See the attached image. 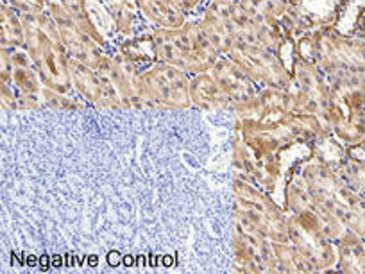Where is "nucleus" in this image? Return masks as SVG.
I'll return each instance as SVG.
<instances>
[{
	"instance_id": "f257e3e1",
	"label": "nucleus",
	"mask_w": 365,
	"mask_h": 274,
	"mask_svg": "<svg viewBox=\"0 0 365 274\" xmlns=\"http://www.w3.org/2000/svg\"><path fill=\"white\" fill-rule=\"evenodd\" d=\"M26 51L33 58L41 83L48 90L79 97L70 76V54L51 13H26Z\"/></svg>"
},
{
	"instance_id": "f03ea898",
	"label": "nucleus",
	"mask_w": 365,
	"mask_h": 274,
	"mask_svg": "<svg viewBox=\"0 0 365 274\" xmlns=\"http://www.w3.org/2000/svg\"><path fill=\"white\" fill-rule=\"evenodd\" d=\"M299 174L319 206L335 215L347 230L365 238V199L315 154L301 165Z\"/></svg>"
},
{
	"instance_id": "7ed1b4c3",
	"label": "nucleus",
	"mask_w": 365,
	"mask_h": 274,
	"mask_svg": "<svg viewBox=\"0 0 365 274\" xmlns=\"http://www.w3.org/2000/svg\"><path fill=\"white\" fill-rule=\"evenodd\" d=\"M153 38L158 61L178 66L190 76L210 72L222 56L213 47L199 20H188L178 29L153 27Z\"/></svg>"
},
{
	"instance_id": "20e7f679",
	"label": "nucleus",
	"mask_w": 365,
	"mask_h": 274,
	"mask_svg": "<svg viewBox=\"0 0 365 274\" xmlns=\"http://www.w3.org/2000/svg\"><path fill=\"white\" fill-rule=\"evenodd\" d=\"M329 106L326 124L346 149L365 143V90L360 73L329 79Z\"/></svg>"
},
{
	"instance_id": "39448f33",
	"label": "nucleus",
	"mask_w": 365,
	"mask_h": 274,
	"mask_svg": "<svg viewBox=\"0 0 365 274\" xmlns=\"http://www.w3.org/2000/svg\"><path fill=\"white\" fill-rule=\"evenodd\" d=\"M235 213L245 217L270 242H289V213L269 192L240 174L233 179Z\"/></svg>"
},
{
	"instance_id": "423d86ee",
	"label": "nucleus",
	"mask_w": 365,
	"mask_h": 274,
	"mask_svg": "<svg viewBox=\"0 0 365 274\" xmlns=\"http://www.w3.org/2000/svg\"><path fill=\"white\" fill-rule=\"evenodd\" d=\"M312 61L329 79L365 72V34H344L335 27L312 31Z\"/></svg>"
},
{
	"instance_id": "0eeeda50",
	"label": "nucleus",
	"mask_w": 365,
	"mask_h": 274,
	"mask_svg": "<svg viewBox=\"0 0 365 274\" xmlns=\"http://www.w3.org/2000/svg\"><path fill=\"white\" fill-rule=\"evenodd\" d=\"M192 76L168 63L156 61L142 68L140 90L143 108L153 110H187L192 108Z\"/></svg>"
},
{
	"instance_id": "6e6552de",
	"label": "nucleus",
	"mask_w": 365,
	"mask_h": 274,
	"mask_svg": "<svg viewBox=\"0 0 365 274\" xmlns=\"http://www.w3.org/2000/svg\"><path fill=\"white\" fill-rule=\"evenodd\" d=\"M287 91H289L292 113L315 115L322 118L326 124V113L329 106V83L328 77L315 63L296 56L292 66V84Z\"/></svg>"
},
{
	"instance_id": "1a4fd4ad",
	"label": "nucleus",
	"mask_w": 365,
	"mask_h": 274,
	"mask_svg": "<svg viewBox=\"0 0 365 274\" xmlns=\"http://www.w3.org/2000/svg\"><path fill=\"white\" fill-rule=\"evenodd\" d=\"M226 56L238 63L259 88L289 90V86L292 84V72L287 68L282 58L262 45L235 41Z\"/></svg>"
},
{
	"instance_id": "9d476101",
	"label": "nucleus",
	"mask_w": 365,
	"mask_h": 274,
	"mask_svg": "<svg viewBox=\"0 0 365 274\" xmlns=\"http://www.w3.org/2000/svg\"><path fill=\"white\" fill-rule=\"evenodd\" d=\"M233 256L238 273H279L272 242L238 213H235Z\"/></svg>"
},
{
	"instance_id": "9b49d317",
	"label": "nucleus",
	"mask_w": 365,
	"mask_h": 274,
	"mask_svg": "<svg viewBox=\"0 0 365 274\" xmlns=\"http://www.w3.org/2000/svg\"><path fill=\"white\" fill-rule=\"evenodd\" d=\"M106 59L96 70L70 58V76H72L73 88L84 103L96 108H104V110H117V108H124V103L108 73Z\"/></svg>"
},
{
	"instance_id": "f8f14e48",
	"label": "nucleus",
	"mask_w": 365,
	"mask_h": 274,
	"mask_svg": "<svg viewBox=\"0 0 365 274\" xmlns=\"http://www.w3.org/2000/svg\"><path fill=\"white\" fill-rule=\"evenodd\" d=\"M47 11L51 13L56 26H58L61 40L65 44L66 51H68L70 58L77 59V61L84 63L91 68H99L104 59L108 58V54H110L108 49L97 44L88 33H84L79 24L73 20V16L59 2H47Z\"/></svg>"
},
{
	"instance_id": "ddd939ff",
	"label": "nucleus",
	"mask_w": 365,
	"mask_h": 274,
	"mask_svg": "<svg viewBox=\"0 0 365 274\" xmlns=\"http://www.w3.org/2000/svg\"><path fill=\"white\" fill-rule=\"evenodd\" d=\"M11 58V77L8 83L11 84L13 90L19 99V110L31 111L43 106L41 103V91H43V83H41L38 70L34 66L33 58L29 52L24 49L6 47Z\"/></svg>"
},
{
	"instance_id": "4468645a",
	"label": "nucleus",
	"mask_w": 365,
	"mask_h": 274,
	"mask_svg": "<svg viewBox=\"0 0 365 274\" xmlns=\"http://www.w3.org/2000/svg\"><path fill=\"white\" fill-rule=\"evenodd\" d=\"M210 73H212V76L215 77L217 83L220 84V88L224 90L227 99L233 104V108L238 106V104L251 101L252 97H256V93L262 90V88L244 72V68L226 54H222L217 59V63L212 66Z\"/></svg>"
},
{
	"instance_id": "2eb2a0df",
	"label": "nucleus",
	"mask_w": 365,
	"mask_h": 274,
	"mask_svg": "<svg viewBox=\"0 0 365 274\" xmlns=\"http://www.w3.org/2000/svg\"><path fill=\"white\" fill-rule=\"evenodd\" d=\"M106 70L113 81L115 88L122 97L124 108H143L142 90H140V73L142 68L125 58L120 51L110 52L106 59Z\"/></svg>"
},
{
	"instance_id": "dca6fc26",
	"label": "nucleus",
	"mask_w": 365,
	"mask_h": 274,
	"mask_svg": "<svg viewBox=\"0 0 365 274\" xmlns=\"http://www.w3.org/2000/svg\"><path fill=\"white\" fill-rule=\"evenodd\" d=\"M106 13L113 24V31L122 38V41L140 34L150 33L145 27L150 26L140 13L135 0H111L106 2Z\"/></svg>"
},
{
	"instance_id": "f3484780",
	"label": "nucleus",
	"mask_w": 365,
	"mask_h": 274,
	"mask_svg": "<svg viewBox=\"0 0 365 274\" xmlns=\"http://www.w3.org/2000/svg\"><path fill=\"white\" fill-rule=\"evenodd\" d=\"M192 104L199 110L205 111H219V110H233V104L227 99L220 84L210 72L195 73L192 76L190 84Z\"/></svg>"
},
{
	"instance_id": "a211bd4d",
	"label": "nucleus",
	"mask_w": 365,
	"mask_h": 274,
	"mask_svg": "<svg viewBox=\"0 0 365 274\" xmlns=\"http://www.w3.org/2000/svg\"><path fill=\"white\" fill-rule=\"evenodd\" d=\"M143 19L153 27L178 29L188 22V15L170 0H135Z\"/></svg>"
},
{
	"instance_id": "6ab92c4d",
	"label": "nucleus",
	"mask_w": 365,
	"mask_h": 274,
	"mask_svg": "<svg viewBox=\"0 0 365 274\" xmlns=\"http://www.w3.org/2000/svg\"><path fill=\"white\" fill-rule=\"evenodd\" d=\"M336 245V267L339 273H365V238L353 231H346Z\"/></svg>"
},
{
	"instance_id": "aec40b11",
	"label": "nucleus",
	"mask_w": 365,
	"mask_h": 274,
	"mask_svg": "<svg viewBox=\"0 0 365 274\" xmlns=\"http://www.w3.org/2000/svg\"><path fill=\"white\" fill-rule=\"evenodd\" d=\"M199 22H201L205 33L208 34V38H210V41L213 44V47H215L220 54H227V52H230V49L233 47V44L237 40H235V34H233V31H231L227 20L224 19V15L219 11V8H217L213 2L206 4V8H205V11H202Z\"/></svg>"
},
{
	"instance_id": "412c9836",
	"label": "nucleus",
	"mask_w": 365,
	"mask_h": 274,
	"mask_svg": "<svg viewBox=\"0 0 365 274\" xmlns=\"http://www.w3.org/2000/svg\"><path fill=\"white\" fill-rule=\"evenodd\" d=\"M0 41L2 47L24 49L26 47V24L22 13L13 9L11 6L2 4L0 8Z\"/></svg>"
},
{
	"instance_id": "4be33fe9",
	"label": "nucleus",
	"mask_w": 365,
	"mask_h": 274,
	"mask_svg": "<svg viewBox=\"0 0 365 274\" xmlns=\"http://www.w3.org/2000/svg\"><path fill=\"white\" fill-rule=\"evenodd\" d=\"M117 51H120L125 58L135 61L140 68H145V66L153 65V63L158 61L156 44H154L153 31H150V33L140 34V36L120 41Z\"/></svg>"
},
{
	"instance_id": "5701e85b",
	"label": "nucleus",
	"mask_w": 365,
	"mask_h": 274,
	"mask_svg": "<svg viewBox=\"0 0 365 274\" xmlns=\"http://www.w3.org/2000/svg\"><path fill=\"white\" fill-rule=\"evenodd\" d=\"M258 24L279 22L289 13L292 0H238Z\"/></svg>"
},
{
	"instance_id": "b1692460",
	"label": "nucleus",
	"mask_w": 365,
	"mask_h": 274,
	"mask_svg": "<svg viewBox=\"0 0 365 274\" xmlns=\"http://www.w3.org/2000/svg\"><path fill=\"white\" fill-rule=\"evenodd\" d=\"M47 2H59L73 16V20L79 24V27L84 33H88L97 44L108 49V38L104 36L103 29L93 22V16L88 13V4H90L91 0H47Z\"/></svg>"
},
{
	"instance_id": "393cba45",
	"label": "nucleus",
	"mask_w": 365,
	"mask_h": 274,
	"mask_svg": "<svg viewBox=\"0 0 365 274\" xmlns=\"http://www.w3.org/2000/svg\"><path fill=\"white\" fill-rule=\"evenodd\" d=\"M279 273H312L310 263L290 242H272Z\"/></svg>"
},
{
	"instance_id": "a878e982",
	"label": "nucleus",
	"mask_w": 365,
	"mask_h": 274,
	"mask_svg": "<svg viewBox=\"0 0 365 274\" xmlns=\"http://www.w3.org/2000/svg\"><path fill=\"white\" fill-rule=\"evenodd\" d=\"M336 174L344 179V181L360 196L361 199H365V160L360 158L347 156L339 167L335 168Z\"/></svg>"
},
{
	"instance_id": "bb28decb",
	"label": "nucleus",
	"mask_w": 365,
	"mask_h": 274,
	"mask_svg": "<svg viewBox=\"0 0 365 274\" xmlns=\"http://www.w3.org/2000/svg\"><path fill=\"white\" fill-rule=\"evenodd\" d=\"M2 4L11 6L19 13H41L47 9V0H2Z\"/></svg>"
},
{
	"instance_id": "cd10ccee",
	"label": "nucleus",
	"mask_w": 365,
	"mask_h": 274,
	"mask_svg": "<svg viewBox=\"0 0 365 274\" xmlns=\"http://www.w3.org/2000/svg\"><path fill=\"white\" fill-rule=\"evenodd\" d=\"M170 2H174V4L178 6V8H181L187 15H192V13L197 11L201 6H205L206 0H170Z\"/></svg>"
},
{
	"instance_id": "c85d7f7f",
	"label": "nucleus",
	"mask_w": 365,
	"mask_h": 274,
	"mask_svg": "<svg viewBox=\"0 0 365 274\" xmlns=\"http://www.w3.org/2000/svg\"><path fill=\"white\" fill-rule=\"evenodd\" d=\"M120 262H122V258L117 251H111L110 255H108V263H110L111 267H117Z\"/></svg>"
},
{
	"instance_id": "c756f323",
	"label": "nucleus",
	"mask_w": 365,
	"mask_h": 274,
	"mask_svg": "<svg viewBox=\"0 0 365 274\" xmlns=\"http://www.w3.org/2000/svg\"><path fill=\"white\" fill-rule=\"evenodd\" d=\"M97 262H99V260H97L96 255L90 256V265H97Z\"/></svg>"
},
{
	"instance_id": "7c9ffc66",
	"label": "nucleus",
	"mask_w": 365,
	"mask_h": 274,
	"mask_svg": "<svg viewBox=\"0 0 365 274\" xmlns=\"http://www.w3.org/2000/svg\"><path fill=\"white\" fill-rule=\"evenodd\" d=\"M360 83H361V88L365 90V72L360 73Z\"/></svg>"
}]
</instances>
